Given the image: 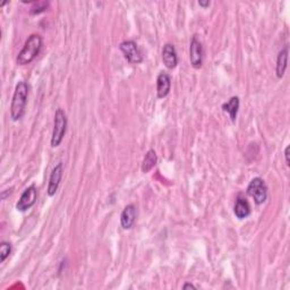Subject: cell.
Here are the masks:
<instances>
[{"label":"cell","mask_w":290,"mask_h":290,"mask_svg":"<svg viewBox=\"0 0 290 290\" xmlns=\"http://www.w3.org/2000/svg\"><path fill=\"white\" fill-rule=\"evenodd\" d=\"M239 98L238 97H231L227 102L222 104V110L229 115L232 122H235L237 119V115H238L239 110Z\"/></svg>","instance_id":"obj_13"},{"label":"cell","mask_w":290,"mask_h":290,"mask_svg":"<svg viewBox=\"0 0 290 290\" xmlns=\"http://www.w3.org/2000/svg\"><path fill=\"white\" fill-rule=\"evenodd\" d=\"M247 194L252 198H254V202L258 205L263 204L268 198V187H266L264 180L260 177L252 179L248 187H247Z\"/></svg>","instance_id":"obj_4"},{"label":"cell","mask_w":290,"mask_h":290,"mask_svg":"<svg viewBox=\"0 0 290 290\" xmlns=\"http://www.w3.org/2000/svg\"><path fill=\"white\" fill-rule=\"evenodd\" d=\"M28 98V85L26 82H18L13 94L11 104V117L14 121L20 120L24 116Z\"/></svg>","instance_id":"obj_1"},{"label":"cell","mask_w":290,"mask_h":290,"mask_svg":"<svg viewBox=\"0 0 290 290\" xmlns=\"http://www.w3.org/2000/svg\"><path fill=\"white\" fill-rule=\"evenodd\" d=\"M66 131H67V116H66L63 109H57L55 113V122H54V131H52L51 136V146L58 147L61 142H63Z\"/></svg>","instance_id":"obj_3"},{"label":"cell","mask_w":290,"mask_h":290,"mask_svg":"<svg viewBox=\"0 0 290 290\" xmlns=\"http://www.w3.org/2000/svg\"><path fill=\"white\" fill-rule=\"evenodd\" d=\"M36 198H37V189L35 187V185H31V186H28L21 195V197L16 204V210L21 212L27 211L28 209H31L34 205Z\"/></svg>","instance_id":"obj_6"},{"label":"cell","mask_w":290,"mask_h":290,"mask_svg":"<svg viewBox=\"0 0 290 290\" xmlns=\"http://www.w3.org/2000/svg\"><path fill=\"white\" fill-rule=\"evenodd\" d=\"M198 5H199V6H201V7H203V8H208V7L211 5V3L209 2V0H208V2H201V0H199Z\"/></svg>","instance_id":"obj_19"},{"label":"cell","mask_w":290,"mask_h":290,"mask_svg":"<svg viewBox=\"0 0 290 290\" xmlns=\"http://www.w3.org/2000/svg\"><path fill=\"white\" fill-rule=\"evenodd\" d=\"M63 175H64V165L63 162H58L55 168L52 169L50 178H49V184H48V195L49 196H54V195L57 193L59 188V185L61 179H63Z\"/></svg>","instance_id":"obj_8"},{"label":"cell","mask_w":290,"mask_h":290,"mask_svg":"<svg viewBox=\"0 0 290 290\" xmlns=\"http://www.w3.org/2000/svg\"><path fill=\"white\" fill-rule=\"evenodd\" d=\"M288 66V46L279 52L277 58V65H275V73H277L278 78H282L284 73H286Z\"/></svg>","instance_id":"obj_14"},{"label":"cell","mask_w":290,"mask_h":290,"mask_svg":"<svg viewBox=\"0 0 290 290\" xmlns=\"http://www.w3.org/2000/svg\"><path fill=\"white\" fill-rule=\"evenodd\" d=\"M42 48V37L39 34H31L25 41L23 49L18 54L16 61L18 65L31 64L40 54Z\"/></svg>","instance_id":"obj_2"},{"label":"cell","mask_w":290,"mask_h":290,"mask_svg":"<svg viewBox=\"0 0 290 290\" xmlns=\"http://www.w3.org/2000/svg\"><path fill=\"white\" fill-rule=\"evenodd\" d=\"M156 162H158V155H156L154 150H149L146 152V154L143 159V162H142V173L147 174L150 170L153 169L155 167Z\"/></svg>","instance_id":"obj_15"},{"label":"cell","mask_w":290,"mask_h":290,"mask_svg":"<svg viewBox=\"0 0 290 290\" xmlns=\"http://www.w3.org/2000/svg\"><path fill=\"white\" fill-rule=\"evenodd\" d=\"M136 220V208L134 204H130L123 209L120 216V225L122 229H132Z\"/></svg>","instance_id":"obj_9"},{"label":"cell","mask_w":290,"mask_h":290,"mask_svg":"<svg viewBox=\"0 0 290 290\" xmlns=\"http://www.w3.org/2000/svg\"><path fill=\"white\" fill-rule=\"evenodd\" d=\"M189 60L195 69L202 67L203 64V46L197 39V35H193L189 45Z\"/></svg>","instance_id":"obj_7"},{"label":"cell","mask_w":290,"mask_h":290,"mask_svg":"<svg viewBox=\"0 0 290 290\" xmlns=\"http://www.w3.org/2000/svg\"><path fill=\"white\" fill-rule=\"evenodd\" d=\"M12 252V245L9 244L7 241H3L2 244H0V261H2V263H4L6 259L9 256Z\"/></svg>","instance_id":"obj_16"},{"label":"cell","mask_w":290,"mask_h":290,"mask_svg":"<svg viewBox=\"0 0 290 290\" xmlns=\"http://www.w3.org/2000/svg\"><path fill=\"white\" fill-rule=\"evenodd\" d=\"M119 48L123 54V57L131 64H141L143 61V56H142V52L135 41H123L120 44Z\"/></svg>","instance_id":"obj_5"},{"label":"cell","mask_w":290,"mask_h":290,"mask_svg":"<svg viewBox=\"0 0 290 290\" xmlns=\"http://www.w3.org/2000/svg\"><path fill=\"white\" fill-rule=\"evenodd\" d=\"M34 5L35 6L33 7L31 11V14H33V15H37V14L44 13L47 11V8L49 7V3H36Z\"/></svg>","instance_id":"obj_17"},{"label":"cell","mask_w":290,"mask_h":290,"mask_svg":"<svg viewBox=\"0 0 290 290\" xmlns=\"http://www.w3.org/2000/svg\"><path fill=\"white\" fill-rule=\"evenodd\" d=\"M289 150H290V146L288 145V146L286 147V150H284V158H286V164H287V165L290 164V163H289Z\"/></svg>","instance_id":"obj_18"},{"label":"cell","mask_w":290,"mask_h":290,"mask_svg":"<svg viewBox=\"0 0 290 290\" xmlns=\"http://www.w3.org/2000/svg\"><path fill=\"white\" fill-rule=\"evenodd\" d=\"M183 288L184 289H188V288H192V289H196V287L194 286V284H192V283H185L184 286H183Z\"/></svg>","instance_id":"obj_20"},{"label":"cell","mask_w":290,"mask_h":290,"mask_svg":"<svg viewBox=\"0 0 290 290\" xmlns=\"http://www.w3.org/2000/svg\"><path fill=\"white\" fill-rule=\"evenodd\" d=\"M171 90V78L167 73H160L156 78V94L159 99H163Z\"/></svg>","instance_id":"obj_11"},{"label":"cell","mask_w":290,"mask_h":290,"mask_svg":"<svg viewBox=\"0 0 290 290\" xmlns=\"http://www.w3.org/2000/svg\"><path fill=\"white\" fill-rule=\"evenodd\" d=\"M234 213L235 216L242 220V219L248 218L251 215V205L246 197L238 195V197L236 199L235 206H234Z\"/></svg>","instance_id":"obj_12"},{"label":"cell","mask_w":290,"mask_h":290,"mask_svg":"<svg viewBox=\"0 0 290 290\" xmlns=\"http://www.w3.org/2000/svg\"><path fill=\"white\" fill-rule=\"evenodd\" d=\"M162 60L163 64L165 65V67L168 69L176 68V66L178 64V57H177V51H176L174 45L167 44L163 47Z\"/></svg>","instance_id":"obj_10"}]
</instances>
